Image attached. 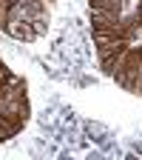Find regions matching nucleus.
<instances>
[{"label":"nucleus","mask_w":142,"mask_h":160,"mask_svg":"<svg viewBox=\"0 0 142 160\" xmlns=\"http://www.w3.org/2000/svg\"><path fill=\"white\" fill-rule=\"evenodd\" d=\"M3 29H6L11 37H17V40H34V37H37V29L31 26V20L23 17V14H17L14 9L9 12V20H6Z\"/></svg>","instance_id":"nucleus-1"},{"label":"nucleus","mask_w":142,"mask_h":160,"mask_svg":"<svg viewBox=\"0 0 142 160\" xmlns=\"http://www.w3.org/2000/svg\"><path fill=\"white\" fill-rule=\"evenodd\" d=\"M94 43H97L99 66H103V69L111 74V63L117 60V54L122 52V49H128V43H125V40H94Z\"/></svg>","instance_id":"nucleus-2"},{"label":"nucleus","mask_w":142,"mask_h":160,"mask_svg":"<svg viewBox=\"0 0 142 160\" xmlns=\"http://www.w3.org/2000/svg\"><path fill=\"white\" fill-rule=\"evenodd\" d=\"M11 3H14V0H0V29H3V26H6V20H9Z\"/></svg>","instance_id":"nucleus-3"}]
</instances>
